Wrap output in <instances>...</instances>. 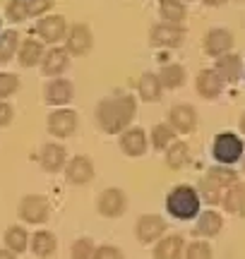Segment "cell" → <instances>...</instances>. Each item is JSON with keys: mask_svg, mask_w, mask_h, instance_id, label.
Masks as SVG:
<instances>
[{"mask_svg": "<svg viewBox=\"0 0 245 259\" xmlns=\"http://www.w3.org/2000/svg\"><path fill=\"white\" fill-rule=\"evenodd\" d=\"M29 240H31V238L27 235V231H24L22 226H12V228H8V233H5V245H8V250H12L15 254L27 250Z\"/></svg>", "mask_w": 245, "mask_h": 259, "instance_id": "obj_29", "label": "cell"}, {"mask_svg": "<svg viewBox=\"0 0 245 259\" xmlns=\"http://www.w3.org/2000/svg\"><path fill=\"white\" fill-rule=\"evenodd\" d=\"M159 79H161V87H166V89H178L180 84L185 82V70H183L180 65H164Z\"/></svg>", "mask_w": 245, "mask_h": 259, "instance_id": "obj_30", "label": "cell"}, {"mask_svg": "<svg viewBox=\"0 0 245 259\" xmlns=\"http://www.w3.org/2000/svg\"><path fill=\"white\" fill-rule=\"evenodd\" d=\"M65 163V149L60 147V144H46V147L41 149V166L46 168V170H58V168Z\"/></svg>", "mask_w": 245, "mask_h": 259, "instance_id": "obj_27", "label": "cell"}, {"mask_svg": "<svg viewBox=\"0 0 245 259\" xmlns=\"http://www.w3.org/2000/svg\"><path fill=\"white\" fill-rule=\"evenodd\" d=\"M224 228V219L217 211H202L197 216V223L192 226V233L197 238H214Z\"/></svg>", "mask_w": 245, "mask_h": 259, "instance_id": "obj_17", "label": "cell"}, {"mask_svg": "<svg viewBox=\"0 0 245 259\" xmlns=\"http://www.w3.org/2000/svg\"><path fill=\"white\" fill-rule=\"evenodd\" d=\"M5 12H8V19H12V22H22V19H27V0H10L8 8H5Z\"/></svg>", "mask_w": 245, "mask_h": 259, "instance_id": "obj_35", "label": "cell"}, {"mask_svg": "<svg viewBox=\"0 0 245 259\" xmlns=\"http://www.w3.org/2000/svg\"><path fill=\"white\" fill-rule=\"evenodd\" d=\"M29 247H31V252H34L36 257L46 259V257H51V254L56 252L58 240H56V235H53L51 231H38V233H34V235H31Z\"/></svg>", "mask_w": 245, "mask_h": 259, "instance_id": "obj_20", "label": "cell"}, {"mask_svg": "<svg viewBox=\"0 0 245 259\" xmlns=\"http://www.w3.org/2000/svg\"><path fill=\"white\" fill-rule=\"evenodd\" d=\"M243 77H245V67H243Z\"/></svg>", "mask_w": 245, "mask_h": 259, "instance_id": "obj_45", "label": "cell"}, {"mask_svg": "<svg viewBox=\"0 0 245 259\" xmlns=\"http://www.w3.org/2000/svg\"><path fill=\"white\" fill-rule=\"evenodd\" d=\"M149 41L161 48H176L185 41V27L183 24H171V22H159L149 31Z\"/></svg>", "mask_w": 245, "mask_h": 259, "instance_id": "obj_4", "label": "cell"}, {"mask_svg": "<svg viewBox=\"0 0 245 259\" xmlns=\"http://www.w3.org/2000/svg\"><path fill=\"white\" fill-rule=\"evenodd\" d=\"M19 87V79L15 74H8V72H0V99H5L10 94H15Z\"/></svg>", "mask_w": 245, "mask_h": 259, "instance_id": "obj_36", "label": "cell"}, {"mask_svg": "<svg viewBox=\"0 0 245 259\" xmlns=\"http://www.w3.org/2000/svg\"><path fill=\"white\" fill-rule=\"evenodd\" d=\"M243 139L233 135V132H221L214 137V147H212V154L219 163H236L238 158L243 156Z\"/></svg>", "mask_w": 245, "mask_h": 259, "instance_id": "obj_3", "label": "cell"}, {"mask_svg": "<svg viewBox=\"0 0 245 259\" xmlns=\"http://www.w3.org/2000/svg\"><path fill=\"white\" fill-rule=\"evenodd\" d=\"M48 130L56 137H70L77 130V115L75 111H56L48 118Z\"/></svg>", "mask_w": 245, "mask_h": 259, "instance_id": "obj_13", "label": "cell"}, {"mask_svg": "<svg viewBox=\"0 0 245 259\" xmlns=\"http://www.w3.org/2000/svg\"><path fill=\"white\" fill-rule=\"evenodd\" d=\"M38 34L41 41H46V44H56L60 38L65 36L67 31V24L65 19L60 17V15H46V17H41L36 22V29H34Z\"/></svg>", "mask_w": 245, "mask_h": 259, "instance_id": "obj_8", "label": "cell"}, {"mask_svg": "<svg viewBox=\"0 0 245 259\" xmlns=\"http://www.w3.org/2000/svg\"><path fill=\"white\" fill-rule=\"evenodd\" d=\"M188 161H190V147L185 142H173L171 149H166V163H169V168H173V170L183 168Z\"/></svg>", "mask_w": 245, "mask_h": 259, "instance_id": "obj_28", "label": "cell"}, {"mask_svg": "<svg viewBox=\"0 0 245 259\" xmlns=\"http://www.w3.org/2000/svg\"><path fill=\"white\" fill-rule=\"evenodd\" d=\"M51 8H53V0H27V15L29 17L46 15Z\"/></svg>", "mask_w": 245, "mask_h": 259, "instance_id": "obj_37", "label": "cell"}, {"mask_svg": "<svg viewBox=\"0 0 245 259\" xmlns=\"http://www.w3.org/2000/svg\"><path fill=\"white\" fill-rule=\"evenodd\" d=\"M51 216V209H48V202L46 197L41 194H29L19 202V219L27 223H44L48 221Z\"/></svg>", "mask_w": 245, "mask_h": 259, "instance_id": "obj_5", "label": "cell"}, {"mask_svg": "<svg viewBox=\"0 0 245 259\" xmlns=\"http://www.w3.org/2000/svg\"><path fill=\"white\" fill-rule=\"evenodd\" d=\"M173 132L176 130L171 127V125H154V130H151V144H154V149H166L173 142Z\"/></svg>", "mask_w": 245, "mask_h": 259, "instance_id": "obj_32", "label": "cell"}, {"mask_svg": "<svg viewBox=\"0 0 245 259\" xmlns=\"http://www.w3.org/2000/svg\"><path fill=\"white\" fill-rule=\"evenodd\" d=\"M166 209L173 219L178 221H188V219H195L199 213V194L188 185H180L176 190H171L169 197H166Z\"/></svg>", "mask_w": 245, "mask_h": 259, "instance_id": "obj_2", "label": "cell"}, {"mask_svg": "<svg viewBox=\"0 0 245 259\" xmlns=\"http://www.w3.org/2000/svg\"><path fill=\"white\" fill-rule=\"evenodd\" d=\"M185 259H214V252H212V247H209V242L195 240V242H190L188 245Z\"/></svg>", "mask_w": 245, "mask_h": 259, "instance_id": "obj_34", "label": "cell"}, {"mask_svg": "<svg viewBox=\"0 0 245 259\" xmlns=\"http://www.w3.org/2000/svg\"><path fill=\"white\" fill-rule=\"evenodd\" d=\"M0 259H17L15 257V252L8 250V247H0Z\"/></svg>", "mask_w": 245, "mask_h": 259, "instance_id": "obj_41", "label": "cell"}, {"mask_svg": "<svg viewBox=\"0 0 245 259\" xmlns=\"http://www.w3.org/2000/svg\"><path fill=\"white\" fill-rule=\"evenodd\" d=\"M137 89H140L142 101H159L161 99V79H159V74H154V72L142 74L140 82H137Z\"/></svg>", "mask_w": 245, "mask_h": 259, "instance_id": "obj_25", "label": "cell"}, {"mask_svg": "<svg viewBox=\"0 0 245 259\" xmlns=\"http://www.w3.org/2000/svg\"><path fill=\"white\" fill-rule=\"evenodd\" d=\"M226 0H205V5H209V8H219V5H224Z\"/></svg>", "mask_w": 245, "mask_h": 259, "instance_id": "obj_42", "label": "cell"}, {"mask_svg": "<svg viewBox=\"0 0 245 259\" xmlns=\"http://www.w3.org/2000/svg\"><path fill=\"white\" fill-rule=\"evenodd\" d=\"M183 247H185L183 235H164L161 240H156L151 254H154V259H180Z\"/></svg>", "mask_w": 245, "mask_h": 259, "instance_id": "obj_15", "label": "cell"}, {"mask_svg": "<svg viewBox=\"0 0 245 259\" xmlns=\"http://www.w3.org/2000/svg\"><path fill=\"white\" fill-rule=\"evenodd\" d=\"M65 173L70 178V183L85 185V183H89L94 178V163H92V158H87V156H75L67 163Z\"/></svg>", "mask_w": 245, "mask_h": 259, "instance_id": "obj_14", "label": "cell"}, {"mask_svg": "<svg viewBox=\"0 0 245 259\" xmlns=\"http://www.w3.org/2000/svg\"><path fill=\"white\" fill-rule=\"evenodd\" d=\"M120 149L128 156H142L147 151V135L140 127H130L120 135Z\"/></svg>", "mask_w": 245, "mask_h": 259, "instance_id": "obj_18", "label": "cell"}, {"mask_svg": "<svg viewBox=\"0 0 245 259\" xmlns=\"http://www.w3.org/2000/svg\"><path fill=\"white\" fill-rule=\"evenodd\" d=\"M17 31H5V34H0V63H10L12 56L17 53Z\"/></svg>", "mask_w": 245, "mask_h": 259, "instance_id": "obj_31", "label": "cell"}, {"mask_svg": "<svg viewBox=\"0 0 245 259\" xmlns=\"http://www.w3.org/2000/svg\"><path fill=\"white\" fill-rule=\"evenodd\" d=\"M159 12L164 22H171V24H183L188 17V10H185L183 0H159Z\"/></svg>", "mask_w": 245, "mask_h": 259, "instance_id": "obj_22", "label": "cell"}, {"mask_svg": "<svg viewBox=\"0 0 245 259\" xmlns=\"http://www.w3.org/2000/svg\"><path fill=\"white\" fill-rule=\"evenodd\" d=\"M224 206L228 213H245V183H233L224 194Z\"/></svg>", "mask_w": 245, "mask_h": 259, "instance_id": "obj_24", "label": "cell"}, {"mask_svg": "<svg viewBox=\"0 0 245 259\" xmlns=\"http://www.w3.org/2000/svg\"><path fill=\"white\" fill-rule=\"evenodd\" d=\"M94 259H125V254L115 245H101L94 250Z\"/></svg>", "mask_w": 245, "mask_h": 259, "instance_id": "obj_38", "label": "cell"}, {"mask_svg": "<svg viewBox=\"0 0 245 259\" xmlns=\"http://www.w3.org/2000/svg\"><path fill=\"white\" fill-rule=\"evenodd\" d=\"M243 170H245V158H243Z\"/></svg>", "mask_w": 245, "mask_h": 259, "instance_id": "obj_44", "label": "cell"}, {"mask_svg": "<svg viewBox=\"0 0 245 259\" xmlns=\"http://www.w3.org/2000/svg\"><path fill=\"white\" fill-rule=\"evenodd\" d=\"M205 183L224 192V190H228L233 183H238V173L231 170V168H209L207 176H205Z\"/></svg>", "mask_w": 245, "mask_h": 259, "instance_id": "obj_23", "label": "cell"}, {"mask_svg": "<svg viewBox=\"0 0 245 259\" xmlns=\"http://www.w3.org/2000/svg\"><path fill=\"white\" fill-rule=\"evenodd\" d=\"M12 122V108L8 103H0V127H5Z\"/></svg>", "mask_w": 245, "mask_h": 259, "instance_id": "obj_40", "label": "cell"}, {"mask_svg": "<svg viewBox=\"0 0 245 259\" xmlns=\"http://www.w3.org/2000/svg\"><path fill=\"white\" fill-rule=\"evenodd\" d=\"M99 213L101 216H106V219H118L120 213H125V209H128V197H125V192L123 190H118V187H108V190H104V192L99 194Z\"/></svg>", "mask_w": 245, "mask_h": 259, "instance_id": "obj_6", "label": "cell"}, {"mask_svg": "<svg viewBox=\"0 0 245 259\" xmlns=\"http://www.w3.org/2000/svg\"><path fill=\"white\" fill-rule=\"evenodd\" d=\"M240 132L245 135V113H243V118H240Z\"/></svg>", "mask_w": 245, "mask_h": 259, "instance_id": "obj_43", "label": "cell"}, {"mask_svg": "<svg viewBox=\"0 0 245 259\" xmlns=\"http://www.w3.org/2000/svg\"><path fill=\"white\" fill-rule=\"evenodd\" d=\"M44 56H46L44 46L38 41H34V38H27L22 44V48H19V63H22V67H34V65H38L44 60Z\"/></svg>", "mask_w": 245, "mask_h": 259, "instance_id": "obj_26", "label": "cell"}, {"mask_svg": "<svg viewBox=\"0 0 245 259\" xmlns=\"http://www.w3.org/2000/svg\"><path fill=\"white\" fill-rule=\"evenodd\" d=\"M92 44H94V38H92V31L87 24H72V27L67 29V53H72V56H85L92 51Z\"/></svg>", "mask_w": 245, "mask_h": 259, "instance_id": "obj_9", "label": "cell"}, {"mask_svg": "<svg viewBox=\"0 0 245 259\" xmlns=\"http://www.w3.org/2000/svg\"><path fill=\"white\" fill-rule=\"evenodd\" d=\"M214 70L219 72V77H221L224 82L233 84L243 77V60H240V56H236V53H224V56L217 58Z\"/></svg>", "mask_w": 245, "mask_h": 259, "instance_id": "obj_12", "label": "cell"}, {"mask_svg": "<svg viewBox=\"0 0 245 259\" xmlns=\"http://www.w3.org/2000/svg\"><path fill=\"white\" fill-rule=\"evenodd\" d=\"M199 197H202L205 202H209V204H217L219 199H224L221 190H217V187L207 185V183H202V187H199Z\"/></svg>", "mask_w": 245, "mask_h": 259, "instance_id": "obj_39", "label": "cell"}, {"mask_svg": "<svg viewBox=\"0 0 245 259\" xmlns=\"http://www.w3.org/2000/svg\"><path fill=\"white\" fill-rule=\"evenodd\" d=\"M233 48V34L228 31V29H212L207 31V36H205V51H207L209 56H224Z\"/></svg>", "mask_w": 245, "mask_h": 259, "instance_id": "obj_11", "label": "cell"}, {"mask_svg": "<svg viewBox=\"0 0 245 259\" xmlns=\"http://www.w3.org/2000/svg\"><path fill=\"white\" fill-rule=\"evenodd\" d=\"M166 233V221L156 216V213H147V216H140L137 219V226H135V235L140 242H156L164 238Z\"/></svg>", "mask_w": 245, "mask_h": 259, "instance_id": "obj_7", "label": "cell"}, {"mask_svg": "<svg viewBox=\"0 0 245 259\" xmlns=\"http://www.w3.org/2000/svg\"><path fill=\"white\" fill-rule=\"evenodd\" d=\"M94 242L89 240V238H79V240L72 242V247H70V257L72 259H94Z\"/></svg>", "mask_w": 245, "mask_h": 259, "instance_id": "obj_33", "label": "cell"}, {"mask_svg": "<svg viewBox=\"0 0 245 259\" xmlns=\"http://www.w3.org/2000/svg\"><path fill=\"white\" fill-rule=\"evenodd\" d=\"M195 87H197L199 96H205V99H217L219 94L224 92V79L219 77L217 70H202V72L197 74Z\"/></svg>", "mask_w": 245, "mask_h": 259, "instance_id": "obj_16", "label": "cell"}, {"mask_svg": "<svg viewBox=\"0 0 245 259\" xmlns=\"http://www.w3.org/2000/svg\"><path fill=\"white\" fill-rule=\"evenodd\" d=\"M72 96H75V87L67 79H53L46 87V101L53 106H65L72 101Z\"/></svg>", "mask_w": 245, "mask_h": 259, "instance_id": "obj_19", "label": "cell"}, {"mask_svg": "<svg viewBox=\"0 0 245 259\" xmlns=\"http://www.w3.org/2000/svg\"><path fill=\"white\" fill-rule=\"evenodd\" d=\"M135 111H137V103L130 94H123V96H111L96 106V122L99 127L108 132V135H115V132H123L135 118Z\"/></svg>", "mask_w": 245, "mask_h": 259, "instance_id": "obj_1", "label": "cell"}, {"mask_svg": "<svg viewBox=\"0 0 245 259\" xmlns=\"http://www.w3.org/2000/svg\"><path fill=\"white\" fill-rule=\"evenodd\" d=\"M169 125L176 132H192L195 125H197V113L192 106L188 103H180V106H173L169 113Z\"/></svg>", "mask_w": 245, "mask_h": 259, "instance_id": "obj_10", "label": "cell"}, {"mask_svg": "<svg viewBox=\"0 0 245 259\" xmlns=\"http://www.w3.org/2000/svg\"><path fill=\"white\" fill-rule=\"evenodd\" d=\"M44 74H48V77H56V74L65 72L67 63H70V58H67L65 48H51L46 56H44Z\"/></svg>", "mask_w": 245, "mask_h": 259, "instance_id": "obj_21", "label": "cell"}]
</instances>
